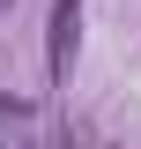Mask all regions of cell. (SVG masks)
I'll return each instance as SVG.
<instances>
[{"label": "cell", "instance_id": "6da1fadb", "mask_svg": "<svg viewBox=\"0 0 141 149\" xmlns=\"http://www.w3.org/2000/svg\"><path fill=\"white\" fill-rule=\"evenodd\" d=\"M74 45H82V0H52V82H67Z\"/></svg>", "mask_w": 141, "mask_h": 149}, {"label": "cell", "instance_id": "7a4b0ae2", "mask_svg": "<svg viewBox=\"0 0 141 149\" xmlns=\"http://www.w3.org/2000/svg\"><path fill=\"white\" fill-rule=\"evenodd\" d=\"M0 134H37V112L22 97H0Z\"/></svg>", "mask_w": 141, "mask_h": 149}]
</instances>
